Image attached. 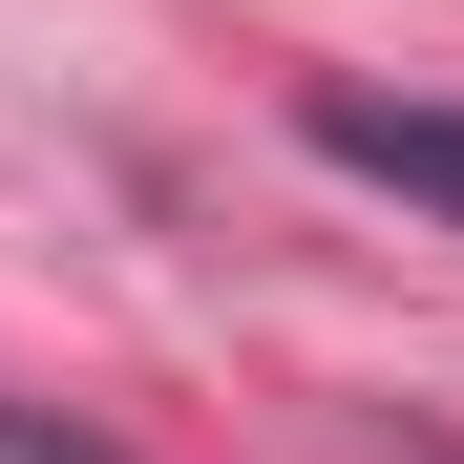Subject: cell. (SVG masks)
I'll return each instance as SVG.
<instances>
[{"label": "cell", "instance_id": "6da1fadb", "mask_svg": "<svg viewBox=\"0 0 464 464\" xmlns=\"http://www.w3.org/2000/svg\"><path fill=\"white\" fill-rule=\"evenodd\" d=\"M295 148H317V169H359V190H401V211H443V232H464V106H422V85H295Z\"/></svg>", "mask_w": 464, "mask_h": 464}, {"label": "cell", "instance_id": "7a4b0ae2", "mask_svg": "<svg viewBox=\"0 0 464 464\" xmlns=\"http://www.w3.org/2000/svg\"><path fill=\"white\" fill-rule=\"evenodd\" d=\"M0 464H106V443H63V422H22V401H0Z\"/></svg>", "mask_w": 464, "mask_h": 464}, {"label": "cell", "instance_id": "3957f363", "mask_svg": "<svg viewBox=\"0 0 464 464\" xmlns=\"http://www.w3.org/2000/svg\"><path fill=\"white\" fill-rule=\"evenodd\" d=\"M401 464H464V443H401Z\"/></svg>", "mask_w": 464, "mask_h": 464}]
</instances>
